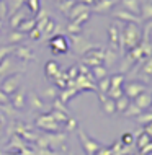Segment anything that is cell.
<instances>
[{
    "instance_id": "cell-1",
    "label": "cell",
    "mask_w": 152,
    "mask_h": 155,
    "mask_svg": "<svg viewBox=\"0 0 152 155\" xmlns=\"http://www.w3.org/2000/svg\"><path fill=\"white\" fill-rule=\"evenodd\" d=\"M123 142L124 144H131V142H133V134H129V132L123 134Z\"/></svg>"
},
{
    "instance_id": "cell-2",
    "label": "cell",
    "mask_w": 152,
    "mask_h": 155,
    "mask_svg": "<svg viewBox=\"0 0 152 155\" xmlns=\"http://www.w3.org/2000/svg\"><path fill=\"white\" fill-rule=\"evenodd\" d=\"M147 142H149V137H147V134H144V136L141 137V139H139V147H144V145L147 144Z\"/></svg>"
},
{
    "instance_id": "cell-3",
    "label": "cell",
    "mask_w": 152,
    "mask_h": 155,
    "mask_svg": "<svg viewBox=\"0 0 152 155\" xmlns=\"http://www.w3.org/2000/svg\"><path fill=\"white\" fill-rule=\"evenodd\" d=\"M100 87H101V90H108L110 88V80H101Z\"/></svg>"
},
{
    "instance_id": "cell-4",
    "label": "cell",
    "mask_w": 152,
    "mask_h": 155,
    "mask_svg": "<svg viewBox=\"0 0 152 155\" xmlns=\"http://www.w3.org/2000/svg\"><path fill=\"white\" fill-rule=\"evenodd\" d=\"M149 152H152V144H150V145H147V147H144V149H142V155H144V153H149Z\"/></svg>"
},
{
    "instance_id": "cell-5",
    "label": "cell",
    "mask_w": 152,
    "mask_h": 155,
    "mask_svg": "<svg viewBox=\"0 0 152 155\" xmlns=\"http://www.w3.org/2000/svg\"><path fill=\"white\" fill-rule=\"evenodd\" d=\"M118 106H121V108H126V101H120V103H116V108Z\"/></svg>"
}]
</instances>
